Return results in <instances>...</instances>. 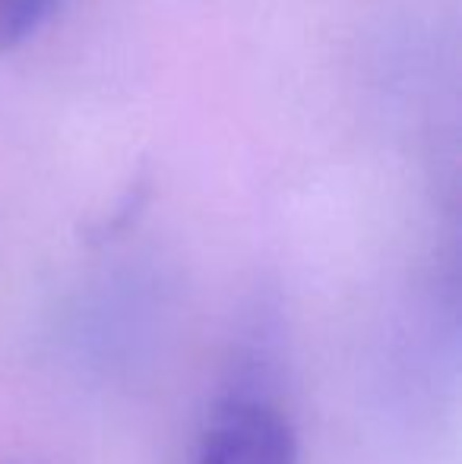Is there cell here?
<instances>
[{
	"instance_id": "cell-2",
	"label": "cell",
	"mask_w": 462,
	"mask_h": 464,
	"mask_svg": "<svg viewBox=\"0 0 462 464\" xmlns=\"http://www.w3.org/2000/svg\"><path fill=\"white\" fill-rule=\"evenodd\" d=\"M57 6L61 0H0V48H13L29 38Z\"/></svg>"
},
{
	"instance_id": "cell-1",
	"label": "cell",
	"mask_w": 462,
	"mask_h": 464,
	"mask_svg": "<svg viewBox=\"0 0 462 464\" xmlns=\"http://www.w3.org/2000/svg\"><path fill=\"white\" fill-rule=\"evenodd\" d=\"M200 464H298V436L270 401L231 398L206 427Z\"/></svg>"
}]
</instances>
